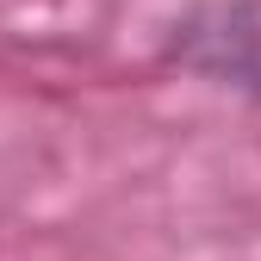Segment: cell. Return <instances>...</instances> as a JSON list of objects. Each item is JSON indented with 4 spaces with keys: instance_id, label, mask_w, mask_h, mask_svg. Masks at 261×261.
Wrapping results in <instances>:
<instances>
[{
    "instance_id": "cell-1",
    "label": "cell",
    "mask_w": 261,
    "mask_h": 261,
    "mask_svg": "<svg viewBox=\"0 0 261 261\" xmlns=\"http://www.w3.org/2000/svg\"><path fill=\"white\" fill-rule=\"evenodd\" d=\"M168 56L180 62V69L218 81V87L261 93V0H224V7H205L199 19H187L174 31V50Z\"/></svg>"
}]
</instances>
